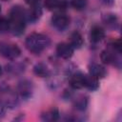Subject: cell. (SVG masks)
Returning a JSON list of instances; mask_svg holds the SVG:
<instances>
[{
  "instance_id": "4",
  "label": "cell",
  "mask_w": 122,
  "mask_h": 122,
  "mask_svg": "<svg viewBox=\"0 0 122 122\" xmlns=\"http://www.w3.org/2000/svg\"><path fill=\"white\" fill-rule=\"evenodd\" d=\"M70 17L64 13H55L51 17L52 26L59 30H66L70 25Z\"/></svg>"
},
{
  "instance_id": "20",
  "label": "cell",
  "mask_w": 122,
  "mask_h": 122,
  "mask_svg": "<svg viewBox=\"0 0 122 122\" xmlns=\"http://www.w3.org/2000/svg\"><path fill=\"white\" fill-rule=\"evenodd\" d=\"M10 30V21L6 17L0 16V31L5 32Z\"/></svg>"
},
{
  "instance_id": "10",
  "label": "cell",
  "mask_w": 122,
  "mask_h": 122,
  "mask_svg": "<svg viewBox=\"0 0 122 122\" xmlns=\"http://www.w3.org/2000/svg\"><path fill=\"white\" fill-rule=\"evenodd\" d=\"M105 37V30H103L102 27L95 25L93 27L91 28L90 30V39L92 42L93 43H97L99 41H101L103 38Z\"/></svg>"
},
{
  "instance_id": "2",
  "label": "cell",
  "mask_w": 122,
  "mask_h": 122,
  "mask_svg": "<svg viewBox=\"0 0 122 122\" xmlns=\"http://www.w3.org/2000/svg\"><path fill=\"white\" fill-rule=\"evenodd\" d=\"M50 45V38L42 33L33 32L26 39L27 49L33 53H40Z\"/></svg>"
},
{
  "instance_id": "11",
  "label": "cell",
  "mask_w": 122,
  "mask_h": 122,
  "mask_svg": "<svg viewBox=\"0 0 122 122\" xmlns=\"http://www.w3.org/2000/svg\"><path fill=\"white\" fill-rule=\"evenodd\" d=\"M84 40L82 35L78 32V31H74L70 35V45L73 48V49H80L83 46Z\"/></svg>"
},
{
  "instance_id": "17",
  "label": "cell",
  "mask_w": 122,
  "mask_h": 122,
  "mask_svg": "<svg viewBox=\"0 0 122 122\" xmlns=\"http://www.w3.org/2000/svg\"><path fill=\"white\" fill-rule=\"evenodd\" d=\"M44 5L49 10H53L55 9L64 8L65 2L59 0H44Z\"/></svg>"
},
{
  "instance_id": "14",
  "label": "cell",
  "mask_w": 122,
  "mask_h": 122,
  "mask_svg": "<svg viewBox=\"0 0 122 122\" xmlns=\"http://www.w3.org/2000/svg\"><path fill=\"white\" fill-rule=\"evenodd\" d=\"M101 60L104 64H112L116 60L113 50H105L101 53Z\"/></svg>"
},
{
  "instance_id": "22",
  "label": "cell",
  "mask_w": 122,
  "mask_h": 122,
  "mask_svg": "<svg viewBox=\"0 0 122 122\" xmlns=\"http://www.w3.org/2000/svg\"><path fill=\"white\" fill-rule=\"evenodd\" d=\"M1 74H2V67L0 66V76H1Z\"/></svg>"
},
{
  "instance_id": "7",
  "label": "cell",
  "mask_w": 122,
  "mask_h": 122,
  "mask_svg": "<svg viewBox=\"0 0 122 122\" xmlns=\"http://www.w3.org/2000/svg\"><path fill=\"white\" fill-rule=\"evenodd\" d=\"M26 14H27V19L29 21H30V22L37 21L42 15V9H41L39 3L30 6V9H29L28 12H26Z\"/></svg>"
},
{
  "instance_id": "9",
  "label": "cell",
  "mask_w": 122,
  "mask_h": 122,
  "mask_svg": "<svg viewBox=\"0 0 122 122\" xmlns=\"http://www.w3.org/2000/svg\"><path fill=\"white\" fill-rule=\"evenodd\" d=\"M84 74L81 72H76L71 75L69 79L70 86L74 90H80L84 87Z\"/></svg>"
},
{
  "instance_id": "3",
  "label": "cell",
  "mask_w": 122,
  "mask_h": 122,
  "mask_svg": "<svg viewBox=\"0 0 122 122\" xmlns=\"http://www.w3.org/2000/svg\"><path fill=\"white\" fill-rule=\"evenodd\" d=\"M21 53V50L19 47L15 44H10V43H4L0 45V55L3 57L13 60L17 58Z\"/></svg>"
},
{
  "instance_id": "16",
  "label": "cell",
  "mask_w": 122,
  "mask_h": 122,
  "mask_svg": "<svg viewBox=\"0 0 122 122\" xmlns=\"http://www.w3.org/2000/svg\"><path fill=\"white\" fill-rule=\"evenodd\" d=\"M58 117H59V112L58 110L55 108L48 110L46 112H44L41 115V118L44 121H55L58 119Z\"/></svg>"
},
{
  "instance_id": "15",
  "label": "cell",
  "mask_w": 122,
  "mask_h": 122,
  "mask_svg": "<svg viewBox=\"0 0 122 122\" xmlns=\"http://www.w3.org/2000/svg\"><path fill=\"white\" fill-rule=\"evenodd\" d=\"M33 72L40 77H46L50 75V70L44 63H38L33 67Z\"/></svg>"
},
{
  "instance_id": "18",
  "label": "cell",
  "mask_w": 122,
  "mask_h": 122,
  "mask_svg": "<svg viewBox=\"0 0 122 122\" xmlns=\"http://www.w3.org/2000/svg\"><path fill=\"white\" fill-rule=\"evenodd\" d=\"M88 105V97L87 96H84V95H80L78 96L75 100H74V106L76 109L80 110V111H83L86 109Z\"/></svg>"
},
{
  "instance_id": "24",
  "label": "cell",
  "mask_w": 122,
  "mask_h": 122,
  "mask_svg": "<svg viewBox=\"0 0 122 122\" xmlns=\"http://www.w3.org/2000/svg\"><path fill=\"white\" fill-rule=\"evenodd\" d=\"M3 1H8V0H3Z\"/></svg>"
},
{
  "instance_id": "6",
  "label": "cell",
  "mask_w": 122,
  "mask_h": 122,
  "mask_svg": "<svg viewBox=\"0 0 122 122\" xmlns=\"http://www.w3.org/2000/svg\"><path fill=\"white\" fill-rule=\"evenodd\" d=\"M18 92L20 94L21 97L23 98H29L31 96L32 94V91H33V87L30 81L29 80H23L19 83L18 85Z\"/></svg>"
},
{
  "instance_id": "1",
  "label": "cell",
  "mask_w": 122,
  "mask_h": 122,
  "mask_svg": "<svg viewBox=\"0 0 122 122\" xmlns=\"http://www.w3.org/2000/svg\"><path fill=\"white\" fill-rule=\"evenodd\" d=\"M27 14L23 8L14 6L10 12V30L15 35H20L24 32L26 28Z\"/></svg>"
},
{
  "instance_id": "19",
  "label": "cell",
  "mask_w": 122,
  "mask_h": 122,
  "mask_svg": "<svg viewBox=\"0 0 122 122\" xmlns=\"http://www.w3.org/2000/svg\"><path fill=\"white\" fill-rule=\"evenodd\" d=\"M71 5L77 10H82L87 6V0H71Z\"/></svg>"
},
{
  "instance_id": "21",
  "label": "cell",
  "mask_w": 122,
  "mask_h": 122,
  "mask_svg": "<svg viewBox=\"0 0 122 122\" xmlns=\"http://www.w3.org/2000/svg\"><path fill=\"white\" fill-rule=\"evenodd\" d=\"M25 2H26L28 5L31 6V5H35V4H38V3H39V0H25Z\"/></svg>"
},
{
  "instance_id": "5",
  "label": "cell",
  "mask_w": 122,
  "mask_h": 122,
  "mask_svg": "<svg viewBox=\"0 0 122 122\" xmlns=\"http://www.w3.org/2000/svg\"><path fill=\"white\" fill-rule=\"evenodd\" d=\"M73 48L69 44V43H59L56 47V53L59 57L63 59H69L72 56L73 54Z\"/></svg>"
},
{
  "instance_id": "8",
  "label": "cell",
  "mask_w": 122,
  "mask_h": 122,
  "mask_svg": "<svg viewBox=\"0 0 122 122\" xmlns=\"http://www.w3.org/2000/svg\"><path fill=\"white\" fill-rule=\"evenodd\" d=\"M89 72L92 76H93L97 79L104 78L107 73L105 68L102 65L97 64V63H92L89 66Z\"/></svg>"
},
{
  "instance_id": "13",
  "label": "cell",
  "mask_w": 122,
  "mask_h": 122,
  "mask_svg": "<svg viewBox=\"0 0 122 122\" xmlns=\"http://www.w3.org/2000/svg\"><path fill=\"white\" fill-rule=\"evenodd\" d=\"M103 22L109 27V28H115L118 24L117 16L113 13H105L102 15Z\"/></svg>"
},
{
  "instance_id": "23",
  "label": "cell",
  "mask_w": 122,
  "mask_h": 122,
  "mask_svg": "<svg viewBox=\"0 0 122 122\" xmlns=\"http://www.w3.org/2000/svg\"><path fill=\"white\" fill-rule=\"evenodd\" d=\"M0 12H1V6H0Z\"/></svg>"
},
{
  "instance_id": "12",
  "label": "cell",
  "mask_w": 122,
  "mask_h": 122,
  "mask_svg": "<svg viewBox=\"0 0 122 122\" xmlns=\"http://www.w3.org/2000/svg\"><path fill=\"white\" fill-rule=\"evenodd\" d=\"M84 87H86L90 91H96L99 88V82L98 79L90 75L84 76Z\"/></svg>"
}]
</instances>
